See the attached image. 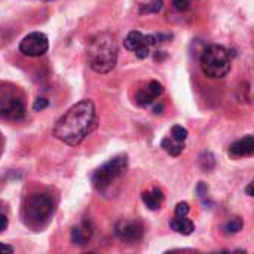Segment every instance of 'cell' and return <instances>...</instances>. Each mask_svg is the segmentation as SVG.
Returning <instances> with one entry per match:
<instances>
[{"label": "cell", "instance_id": "obj_1", "mask_svg": "<svg viewBox=\"0 0 254 254\" xmlns=\"http://www.w3.org/2000/svg\"><path fill=\"white\" fill-rule=\"evenodd\" d=\"M95 118L94 103L91 100H82L58 119L54 135L68 146H77L95 127Z\"/></svg>", "mask_w": 254, "mask_h": 254}, {"label": "cell", "instance_id": "obj_2", "mask_svg": "<svg viewBox=\"0 0 254 254\" xmlns=\"http://www.w3.org/2000/svg\"><path fill=\"white\" fill-rule=\"evenodd\" d=\"M89 67L97 73H109L118 61V45L109 33L94 36L86 46Z\"/></svg>", "mask_w": 254, "mask_h": 254}, {"label": "cell", "instance_id": "obj_3", "mask_svg": "<svg viewBox=\"0 0 254 254\" xmlns=\"http://www.w3.org/2000/svg\"><path fill=\"white\" fill-rule=\"evenodd\" d=\"M201 68L210 79L225 77L231 70V54L222 45H210L201 55Z\"/></svg>", "mask_w": 254, "mask_h": 254}, {"label": "cell", "instance_id": "obj_4", "mask_svg": "<svg viewBox=\"0 0 254 254\" xmlns=\"http://www.w3.org/2000/svg\"><path fill=\"white\" fill-rule=\"evenodd\" d=\"M22 214H24L25 223L30 228L39 229V228L45 226L49 222V219L52 217V214H54V201L45 193L31 195L25 201Z\"/></svg>", "mask_w": 254, "mask_h": 254}, {"label": "cell", "instance_id": "obj_5", "mask_svg": "<svg viewBox=\"0 0 254 254\" xmlns=\"http://www.w3.org/2000/svg\"><path fill=\"white\" fill-rule=\"evenodd\" d=\"M128 167V158L125 155H119L107 161L104 165H101L92 176V183L98 190H106L112 186L127 170Z\"/></svg>", "mask_w": 254, "mask_h": 254}, {"label": "cell", "instance_id": "obj_6", "mask_svg": "<svg viewBox=\"0 0 254 254\" xmlns=\"http://www.w3.org/2000/svg\"><path fill=\"white\" fill-rule=\"evenodd\" d=\"M25 103L15 92L0 94V118L6 121H19L25 116Z\"/></svg>", "mask_w": 254, "mask_h": 254}, {"label": "cell", "instance_id": "obj_7", "mask_svg": "<svg viewBox=\"0 0 254 254\" xmlns=\"http://www.w3.org/2000/svg\"><path fill=\"white\" fill-rule=\"evenodd\" d=\"M49 42L46 34L34 31L25 36L19 43V51L27 57H42L48 52Z\"/></svg>", "mask_w": 254, "mask_h": 254}, {"label": "cell", "instance_id": "obj_8", "mask_svg": "<svg viewBox=\"0 0 254 254\" xmlns=\"http://www.w3.org/2000/svg\"><path fill=\"white\" fill-rule=\"evenodd\" d=\"M143 225L137 220H119L115 226V234L121 241L137 243L143 238Z\"/></svg>", "mask_w": 254, "mask_h": 254}, {"label": "cell", "instance_id": "obj_9", "mask_svg": "<svg viewBox=\"0 0 254 254\" xmlns=\"http://www.w3.org/2000/svg\"><path fill=\"white\" fill-rule=\"evenodd\" d=\"M164 92V86L158 82V80H152L149 82L147 86L141 88L137 94H135V103L141 107H147L149 104H152L159 95H162Z\"/></svg>", "mask_w": 254, "mask_h": 254}, {"label": "cell", "instance_id": "obj_10", "mask_svg": "<svg viewBox=\"0 0 254 254\" xmlns=\"http://www.w3.org/2000/svg\"><path fill=\"white\" fill-rule=\"evenodd\" d=\"M158 40H156V36H152V34H149V36H144L143 33H140V31H131L127 37H125V40H124V45H125V48L128 49V51H132V52H135L138 48H141V46H152V45H155Z\"/></svg>", "mask_w": 254, "mask_h": 254}, {"label": "cell", "instance_id": "obj_11", "mask_svg": "<svg viewBox=\"0 0 254 254\" xmlns=\"http://www.w3.org/2000/svg\"><path fill=\"white\" fill-rule=\"evenodd\" d=\"M254 152V138L253 135H246L244 138L235 141L229 147V155L234 158H244L252 156Z\"/></svg>", "mask_w": 254, "mask_h": 254}, {"label": "cell", "instance_id": "obj_12", "mask_svg": "<svg viewBox=\"0 0 254 254\" xmlns=\"http://www.w3.org/2000/svg\"><path fill=\"white\" fill-rule=\"evenodd\" d=\"M92 237V228L88 222L80 223L79 226L73 228L71 231V243L77 246H85Z\"/></svg>", "mask_w": 254, "mask_h": 254}, {"label": "cell", "instance_id": "obj_13", "mask_svg": "<svg viewBox=\"0 0 254 254\" xmlns=\"http://www.w3.org/2000/svg\"><path fill=\"white\" fill-rule=\"evenodd\" d=\"M170 226L173 231L182 234V235H190L195 231V225L192 220H189L186 216H176L171 222Z\"/></svg>", "mask_w": 254, "mask_h": 254}, {"label": "cell", "instance_id": "obj_14", "mask_svg": "<svg viewBox=\"0 0 254 254\" xmlns=\"http://www.w3.org/2000/svg\"><path fill=\"white\" fill-rule=\"evenodd\" d=\"M143 202L146 204V207L149 210H158L164 201V195H162V190L155 188L152 192H144L143 193Z\"/></svg>", "mask_w": 254, "mask_h": 254}, {"label": "cell", "instance_id": "obj_15", "mask_svg": "<svg viewBox=\"0 0 254 254\" xmlns=\"http://www.w3.org/2000/svg\"><path fill=\"white\" fill-rule=\"evenodd\" d=\"M161 146H162V149H164L168 155H171V156H179V155L183 152V149H185V147H183V143L174 140L173 137L164 138L162 143H161Z\"/></svg>", "mask_w": 254, "mask_h": 254}, {"label": "cell", "instance_id": "obj_16", "mask_svg": "<svg viewBox=\"0 0 254 254\" xmlns=\"http://www.w3.org/2000/svg\"><path fill=\"white\" fill-rule=\"evenodd\" d=\"M162 0H144L140 3V13H158L162 9Z\"/></svg>", "mask_w": 254, "mask_h": 254}, {"label": "cell", "instance_id": "obj_17", "mask_svg": "<svg viewBox=\"0 0 254 254\" xmlns=\"http://www.w3.org/2000/svg\"><path fill=\"white\" fill-rule=\"evenodd\" d=\"M243 226H244V222H243L240 217H234V219H231V220L226 223L225 231H226L228 234H238V232L243 229Z\"/></svg>", "mask_w": 254, "mask_h": 254}, {"label": "cell", "instance_id": "obj_18", "mask_svg": "<svg viewBox=\"0 0 254 254\" xmlns=\"http://www.w3.org/2000/svg\"><path fill=\"white\" fill-rule=\"evenodd\" d=\"M171 137H173L174 140L183 143V141L188 138V129L183 128L182 125H174V127L171 128Z\"/></svg>", "mask_w": 254, "mask_h": 254}, {"label": "cell", "instance_id": "obj_19", "mask_svg": "<svg viewBox=\"0 0 254 254\" xmlns=\"http://www.w3.org/2000/svg\"><path fill=\"white\" fill-rule=\"evenodd\" d=\"M214 165H216V159H214V156L211 153H204L201 156V167H202V170L208 171V170L214 168Z\"/></svg>", "mask_w": 254, "mask_h": 254}, {"label": "cell", "instance_id": "obj_20", "mask_svg": "<svg viewBox=\"0 0 254 254\" xmlns=\"http://www.w3.org/2000/svg\"><path fill=\"white\" fill-rule=\"evenodd\" d=\"M49 106V101L46 100V98H37L36 101H34V104H33V109L36 110V112H42L43 109H46Z\"/></svg>", "mask_w": 254, "mask_h": 254}, {"label": "cell", "instance_id": "obj_21", "mask_svg": "<svg viewBox=\"0 0 254 254\" xmlns=\"http://www.w3.org/2000/svg\"><path fill=\"white\" fill-rule=\"evenodd\" d=\"M189 213V204L188 202H179L176 207V216H188Z\"/></svg>", "mask_w": 254, "mask_h": 254}, {"label": "cell", "instance_id": "obj_22", "mask_svg": "<svg viewBox=\"0 0 254 254\" xmlns=\"http://www.w3.org/2000/svg\"><path fill=\"white\" fill-rule=\"evenodd\" d=\"M134 54H135L137 58L144 60V58H147V55H149V46H141V48H138Z\"/></svg>", "mask_w": 254, "mask_h": 254}, {"label": "cell", "instance_id": "obj_23", "mask_svg": "<svg viewBox=\"0 0 254 254\" xmlns=\"http://www.w3.org/2000/svg\"><path fill=\"white\" fill-rule=\"evenodd\" d=\"M173 4L179 9V10H186L188 7H189V1H186V0H173Z\"/></svg>", "mask_w": 254, "mask_h": 254}, {"label": "cell", "instance_id": "obj_24", "mask_svg": "<svg viewBox=\"0 0 254 254\" xmlns=\"http://www.w3.org/2000/svg\"><path fill=\"white\" fill-rule=\"evenodd\" d=\"M7 228V217L4 214H0V232H3Z\"/></svg>", "mask_w": 254, "mask_h": 254}, {"label": "cell", "instance_id": "obj_25", "mask_svg": "<svg viewBox=\"0 0 254 254\" xmlns=\"http://www.w3.org/2000/svg\"><path fill=\"white\" fill-rule=\"evenodd\" d=\"M0 253H13V249L10 246H6V244L0 243Z\"/></svg>", "mask_w": 254, "mask_h": 254}, {"label": "cell", "instance_id": "obj_26", "mask_svg": "<svg viewBox=\"0 0 254 254\" xmlns=\"http://www.w3.org/2000/svg\"><path fill=\"white\" fill-rule=\"evenodd\" d=\"M246 192H247V195H249V196H253V183H250V185L247 186Z\"/></svg>", "mask_w": 254, "mask_h": 254}, {"label": "cell", "instance_id": "obj_27", "mask_svg": "<svg viewBox=\"0 0 254 254\" xmlns=\"http://www.w3.org/2000/svg\"><path fill=\"white\" fill-rule=\"evenodd\" d=\"M162 109H164L162 104H161V106H156V107H155V113H156V115H158V113H162Z\"/></svg>", "mask_w": 254, "mask_h": 254}, {"label": "cell", "instance_id": "obj_28", "mask_svg": "<svg viewBox=\"0 0 254 254\" xmlns=\"http://www.w3.org/2000/svg\"><path fill=\"white\" fill-rule=\"evenodd\" d=\"M1 146H3V140H1V134H0V152H1Z\"/></svg>", "mask_w": 254, "mask_h": 254}, {"label": "cell", "instance_id": "obj_29", "mask_svg": "<svg viewBox=\"0 0 254 254\" xmlns=\"http://www.w3.org/2000/svg\"><path fill=\"white\" fill-rule=\"evenodd\" d=\"M186 1H189V3H190V1H192V0H186Z\"/></svg>", "mask_w": 254, "mask_h": 254}]
</instances>
